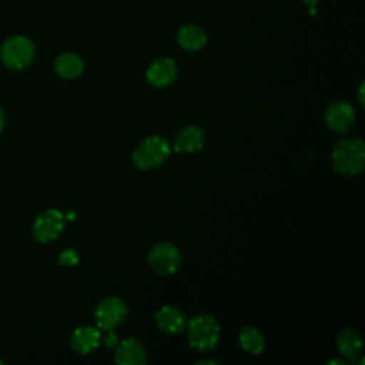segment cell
Masks as SVG:
<instances>
[{
	"instance_id": "cell-1",
	"label": "cell",
	"mask_w": 365,
	"mask_h": 365,
	"mask_svg": "<svg viewBox=\"0 0 365 365\" xmlns=\"http://www.w3.org/2000/svg\"><path fill=\"white\" fill-rule=\"evenodd\" d=\"M332 167L342 175L359 174L365 167V145L359 138H342L331 154Z\"/></svg>"
},
{
	"instance_id": "cell-25",
	"label": "cell",
	"mask_w": 365,
	"mask_h": 365,
	"mask_svg": "<svg viewBox=\"0 0 365 365\" xmlns=\"http://www.w3.org/2000/svg\"><path fill=\"white\" fill-rule=\"evenodd\" d=\"M0 364H1V361H0Z\"/></svg>"
},
{
	"instance_id": "cell-24",
	"label": "cell",
	"mask_w": 365,
	"mask_h": 365,
	"mask_svg": "<svg viewBox=\"0 0 365 365\" xmlns=\"http://www.w3.org/2000/svg\"><path fill=\"white\" fill-rule=\"evenodd\" d=\"M328 364L331 365V364H345V361H342V359H331V361H328Z\"/></svg>"
},
{
	"instance_id": "cell-13",
	"label": "cell",
	"mask_w": 365,
	"mask_h": 365,
	"mask_svg": "<svg viewBox=\"0 0 365 365\" xmlns=\"http://www.w3.org/2000/svg\"><path fill=\"white\" fill-rule=\"evenodd\" d=\"M154 318H155L157 327L167 334H178L187 325V318L182 314V311H180L178 308L171 307V305L161 307L155 312Z\"/></svg>"
},
{
	"instance_id": "cell-8",
	"label": "cell",
	"mask_w": 365,
	"mask_h": 365,
	"mask_svg": "<svg viewBox=\"0 0 365 365\" xmlns=\"http://www.w3.org/2000/svg\"><path fill=\"white\" fill-rule=\"evenodd\" d=\"M324 120L329 130L342 134L355 123V110L346 101H334L325 108Z\"/></svg>"
},
{
	"instance_id": "cell-14",
	"label": "cell",
	"mask_w": 365,
	"mask_h": 365,
	"mask_svg": "<svg viewBox=\"0 0 365 365\" xmlns=\"http://www.w3.org/2000/svg\"><path fill=\"white\" fill-rule=\"evenodd\" d=\"M177 43L187 51H198L207 43L205 31L195 24H185L177 33Z\"/></svg>"
},
{
	"instance_id": "cell-9",
	"label": "cell",
	"mask_w": 365,
	"mask_h": 365,
	"mask_svg": "<svg viewBox=\"0 0 365 365\" xmlns=\"http://www.w3.org/2000/svg\"><path fill=\"white\" fill-rule=\"evenodd\" d=\"M177 77V66L174 60L161 57L153 61L147 70V81L154 87H167Z\"/></svg>"
},
{
	"instance_id": "cell-4",
	"label": "cell",
	"mask_w": 365,
	"mask_h": 365,
	"mask_svg": "<svg viewBox=\"0 0 365 365\" xmlns=\"http://www.w3.org/2000/svg\"><path fill=\"white\" fill-rule=\"evenodd\" d=\"M36 56V47L31 40L23 36H14L6 40L0 48V57L6 67L23 70L31 64Z\"/></svg>"
},
{
	"instance_id": "cell-22",
	"label": "cell",
	"mask_w": 365,
	"mask_h": 365,
	"mask_svg": "<svg viewBox=\"0 0 365 365\" xmlns=\"http://www.w3.org/2000/svg\"><path fill=\"white\" fill-rule=\"evenodd\" d=\"M364 84H361V87H359V104L361 106H364Z\"/></svg>"
},
{
	"instance_id": "cell-23",
	"label": "cell",
	"mask_w": 365,
	"mask_h": 365,
	"mask_svg": "<svg viewBox=\"0 0 365 365\" xmlns=\"http://www.w3.org/2000/svg\"><path fill=\"white\" fill-rule=\"evenodd\" d=\"M3 125H4V114H3V108L0 107V131L3 130Z\"/></svg>"
},
{
	"instance_id": "cell-10",
	"label": "cell",
	"mask_w": 365,
	"mask_h": 365,
	"mask_svg": "<svg viewBox=\"0 0 365 365\" xmlns=\"http://www.w3.org/2000/svg\"><path fill=\"white\" fill-rule=\"evenodd\" d=\"M145 359V349L135 338H127L115 345L114 361L118 365H143Z\"/></svg>"
},
{
	"instance_id": "cell-11",
	"label": "cell",
	"mask_w": 365,
	"mask_h": 365,
	"mask_svg": "<svg viewBox=\"0 0 365 365\" xmlns=\"http://www.w3.org/2000/svg\"><path fill=\"white\" fill-rule=\"evenodd\" d=\"M204 143H205L204 131L197 125H187L175 135L173 148L177 153L191 154V153L200 151L204 147Z\"/></svg>"
},
{
	"instance_id": "cell-3",
	"label": "cell",
	"mask_w": 365,
	"mask_h": 365,
	"mask_svg": "<svg viewBox=\"0 0 365 365\" xmlns=\"http://www.w3.org/2000/svg\"><path fill=\"white\" fill-rule=\"evenodd\" d=\"M171 153L170 143L160 135L144 138L133 151V164L140 170H151L161 165Z\"/></svg>"
},
{
	"instance_id": "cell-7",
	"label": "cell",
	"mask_w": 365,
	"mask_h": 365,
	"mask_svg": "<svg viewBox=\"0 0 365 365\" xmlns=\"http://www.w3.org/2000/svg\"><path fill=\"white\" fill-rule=\"evenodd\" d=\"M64 228V215L57 210H46L37 215L33 224V235L40 242L56 240Z\"/></svg>"
},
{
	"instance_id": "cell-21",
	"label": "cell",
	"mask_w": 365,
	"mask_h": 365,
	"mask_svg": "<svg viewBox=\"0 0 365 365\" xmlns=\"http://www.w3.org/2000/svg\"><path fill=\"white\" fill-rule=\"evenodd\" d=\"M302 3H305L308 7H315V4L318 3V0H301Z\"/></svg>"
},
{
	"instance_id": "cell-16",
	"label": "cell",
	"mask_w": 365,
	"mask_h": 365,
	"mask_svg": "<svg viewBox=\"0 0 365 365\" xmlns=\"http://www.w3.org/2000/svg\"><path fill=\"white\" fill-rule=\"evenodd\" d=\"M336 345L341 355L355 361V358L361 354L362 349V338L356 329L346 328L338 335Z\"/></svg>"
},
{
	"instance_id": "cell-5",
	"label": "cell",
	"mask_w": 365,
	"mask_h": 365,
	"mask_svg": "<svg viewBox=\"0 0 365 365\" xmlns=\"http://www.w3.org/2000/svg\"><path fill=\"white\" fill-rule=\"evenodd\" d=\"M128 314L127 304L118 297L104 298L94 311V319L98 329L114 331L121 325Z\"/></svg>"
},
{
	"instance_id": "cell-19",
	"label": "cell",
	"mask_w": 365,
	"mask_h": 365,
	"mask_svg": "<svg viewBox=\"0 0 365 365\" xmlns=\"http://www.w3.org/2000/svg\"><path fill=\"white\" fill-rule=\"evenodd\" d=\"M101 338H103V344L107 348H111V346L117 345V336H115V334L113 331H104V335Z\"/></svg>"
},
{
	"instance_id": "cell-15",
	"label": "cell",
	"mask_w": 365,
	"mask_h": 365,
	"mask_svg": "<svg viewBox=\"0 0 365 365\" xmlns=\"http://www.w3.org/2000/svg\"><path fill=\"white\" fill-rule=\"evenodd\" d=\"M54 68L60 77L71 80L83 73L84 64L81 57L76 53H63L56 58Z\"/></svg>"
},
{
	"instance_id": "cell-2",
	"label": "cell",
	"mask_w": 365,
	"mask_h": 365,
	"mask_svg": "<svg viewBox=\"0 0 365 365\" xmlns=\"http://www.w3.org/2000/svg\"><path fill=\"white\" fill-rule=\"evenodd\" d=\"M185 327L190 345L200 352L211 351L220 339V325L217 319L208 314L191 318Z\"/></svg>"
},
{
	"instance_id": "cell-17",
	"label": "cell",
	"mask_w": 365,
	"mask_h": 365,
	"mask_svg": "<svg viewBox=\"0 0 365 365\" xmlns=\"http://www.w3.org/2000/svg\"><path fill=\"white\" fill-rule=\"evenodd\" d=\"M238 341H240V345L242 346V349H245L247 352L254 354V355L261 354L265 348V342H264L262 335L254 327H244L240 331Z\"/></svg>"
},
{
	"instance_id": "cell-6",
	"label": "cell",
	"mask_w": 365,
	"mask_h": 365,
	"mask_svg": "<svg viewBox=\"0 0 365 365\" xmlns=\"http://www.w3.org/2000/svg\"><path fill=\"white\" fill-rule=\"evenodd\" d=\"M147 262L157 274L173 275L181 265V254L175 245L158 242L148 251Z\"/></svg>"
},
{
	"instance_id": "cell-18",
	"label": "cell",
	"mask_w": 365,
	"mask_h": 365,
	"mask_svg": "<svg viewBox=\"0 0 365 365\" xmlns=\"http://www.w3.org/2000/svg\"><path fill=\"white\" fill-rule=\"evenodd\" d=\"M78 254L76 250H71V248H67L64 250L60 255H58V264L60 265H67V267H73V265H77L78 264Z\"/></svg>"
},
{
	"instance_id": "cell-20",
	"label": "cell",
	"mask_w": 365,
	"mask_h": 365,
	"mask_svg": "<svg viewBox=\"0 0 365 365\" xmlns=\"http://www.w3.org/2000/svg\"><path fill=\"white\" fill-rule=\"evenodd\" d=\"M197 364H211V365H217L218 362H217V361H212V359H200V361H197Z\"/></svg>"
},
{
	"instance_id": "cell-12",
	"label": "cell",
	"mask_w": 365,
	"mask_h": 365,
	"mask_svg": "<svg viewBox=\"0 0 365 365\" xmlns=\"http://www.w3.org/2000/svg\"><path fill=\"white\" fill-rule=\"evenodd\" d=\"M101 342V332L98 328L90 327V325H83L74 329L71 338H70V345L77 354H91Z\"/></svg>"
}]
</instances>
